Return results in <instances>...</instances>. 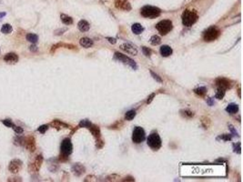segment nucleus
<instances>
[{
  "label": "nucleus",
  "instance_id": "nucleus-24",
  "mask_svg": "<svg viewBox=\"0 0 243 182\" xmlns=\"http://www.w3.org/2000/svg\"><path fill=\"white\" fill-rule=\"evenodd\" d=\"M226 111L229 114H236L239 111V106L237 104L231 103L226 108Z\"/></svg>",
  "mask_w": 243,
  "mask_h": 182
},
{
  "label": "nucleus",
  "instance_id": "nucleus-19",
  "mask_svg": "<svg viewBox=\"0 0 243 182\" xmlns=\"http://www.w3.org/2000/svg\"><path fill=\"white\" fill-rule=\"evenodd\" d=\"M61 46H65L66 48H69V49H77L75 46L70 45V44H64V43H58V44H56L51 47V50H50V53H54L58 48L61 47Z\"/></svg>",
  "mask_w": 243,
  "mask_h": 182
},
{
  "label": "nucleus",
  "instance_id": "nucleus-28",
  "mask_svg": "<svg viewBox=\"0 0 243 182\" xmlns=\"http://www.w3.org/2000/svg\"><path fill=\"white\" fill-rule=\"evenodd\" d=\"M161 43V38L158 37V36H157V35H155V36H152L151 37V38H150V44L153 46H157L159 45Z\"/></svg>",
  "mask_w": 243,
  "mask_h": 182
},
{
  "label": "nucleus",
  "instance_id": "nucleus-27",
  "mask_svg": "<svg viewBox=\"0 0 243 182\" xmlns=\"http://www.w3.org/2000/svg\"><path fill=\"white\" fill-rule=\"evenodd\" d=\"M12 30H13V28H12V26L9 24H5L2 26V28H1V32L3 34H6H6H10L12 32Z\"/></svg>",
  "mask_w": 243,
  "mask_h": 182
},
{
  "label": "nucleus",
  "instance_id": "nucleus-3",
  "mask_svg": "<svg viewBox=\"0 0 243 182\" xmlns=\"http://www.w3.org/2000/svg\"><path fill=\"white\" fill-rule=\"evenodd\" d=\"M140 14L142 17L147 18H156L160 16L161 10L157 7V6H145L141 8Z\"/></svg>",
  "mask_w": 243,
  "mask_h": 182
},
{
  "label": "nucleus",
  "instance_id": "nucleus-20",
  "mask_svg": "<svg viewBox=\"0 0 243 182\" xmlns=\"http://www.w3.org/2000/svg\"><path fill=\"white\" fill-rule=\"evenodd\" d=\"M78 29L81 31V32H87L89 31V28H90V26L88 21L86 20H80L78 24Z\"/></svg>",
  "mask_w": 243,
  "mask_h": 182
},
{
  "label": "nucleus",
  "instance_id": "nucleus-30",
  "mask_svg": "<svg viewBox=\"0 0 243 182\" xmlns=\"http://www.w3.org/2000/svg\"><path fill=\"white\" fill-rule=\"evenodd\" d=\"M135 117H136V111H135V110H129V111H128V112L126 113V115H125V118H126V120H129V121L132 120Z\"/></svg>",
  "mask_w": 243,
  "mask_h": 182
},
{
  "label": "nucleus",
  "instance_id": "nucleus-18",
  "mask_svg": "<svg viewBox=\"0 0 243 182\" xmlns=\"http://www.w3.org/2000/svg\"><path fill=\"white\" fill-rule=\"evenodd\" d=\"M88 129L90 130V132L92 133V135L95 136L96 138H100L101 133H100V129H99V128L98 126H95V125L91 124Z\"/></svg>",
  "mask_w": 243,
  "mask_h": 182
},
{
  "label": "nucleus",
  "instance_id": "nucleus-42",
  "mask_svg": "<svg viewBox=\"0 0 243 182\" xmlns=\"http://www.w3.org/2000/svg\"><path fill=\"white\" fill-rule=\"evenodd\" d=\"M155 97V94L154 93H152L149 97H148V100H147V104H149V103H151V101L153 100V98H154Z\"/></svg>",
  "mask_w": 243,
  "mask_h": 182
},
{
  "label": "nucleus",
  "instance_id": "nucleus-6",
  "mask_svg": "<svg viewBox=\"0 0 243 182\" xmlns=\"http://www.w3.org/2000/svg\"><path fill=\"white\" fill-rule=\"evenodd\" d=\"M147 143H148L149 147L151 148L153 150L159 149L162 146L161 138L157 132H153L149 136L148 139H147Z\"/></svg>",
  "mask_w": 243,
  "mask_h": 182
},
{
  "label": "nucleus",
  "instance_id": "nucleus-45",
  "mask_svg": "<svg viewBox=\"0 0 243 182\" xmlns=\"http://www.w3.org/2000/svg\"><path fill=\"white\" fill-rule=\"evenodd\" d=\"M107 39L110 41V43H111V44H116V42H117V40L115 38H107Z\"/></svg>",
  "mask_w": 243,
  "mask_h": 182
},
{
  "label": "nucleus",
  "instance_id": "nucleus-12",
  "mask_svg": "<svg viewBox=\"0 0 243 182\" xmlns=\"http://www.w3.org/2000/svg\"><path fill=\"white\" fill-rule=\"evenodd\" d=\"M115 6L118 9L124 10V11L131 10V6L128 0H115Z\"/></svg>",
  "mask_w": 243,
  "mask_h": 182
},
{
  "label": "nucleus",
  "instance_id": "nucleus-2",
  "mask_svg": "<svg viewBox=\"0 0 243 182\" xmlns=\"http://www.w3.org/2000/svg\"><path fill=\"white\" fill-rule=\"evenodd\" d=\"M198 18H199V17H198V14L196 11L186 9L182 14V24L185 26L189 27L197 22Z\"/></svg>",
  "mask_w": 243,
  "mask_h": 182
},
{
  "label": "nucleus",
  "instance_id": "nucleus-23",
  "mask_svg": "<svg viewBox=\"0 0 243 182\" xmlns=\"http://www.w3.org/2000/svg\"><path fill=\"white\" fill-rule=\"evenodd\" d=\"M79 43L83 47L89 48V47H91L93 46V40L89 38H82L79 40Z\"/></svg>",
  "mask_w": 243,
  "mask_h": 182
},
{
  "label": "nucleus",
  "instance_id": "nucleus-16",
  "mask_svg": "<svg viewBox=\"0 0 243 182\" xmlns=\"http://www.w3.org/2000/svg\"><path fill=\"white\" fill-rule=\"evenodd\" d=\"M50 126H51V127H53V128H55V129H68V128H70V127H69V125H67V124L64 123V122H62V121H60V120H58V119H56V120L52 121V122L50 123Z\"/></svg>",
  "mask_w": 243,
  "mask_h": 182
},
{
  "label": "nucleus",
  "instance_id": "nucleus-14",
  "mask_svg": "<svg viewBox=\"0 0 243 182\" xmlns=\"http://www.w3.org/2000/svg\"><path fill=\"white\" fill-rule=\"evenodd\" d=\"M4 61L8 64H16L18 61V57L16 53H8L4 57Z\"/></svg>",
  "mask_w": 243,
  "mask_h": 182
},
{
  "label": "nucleus",
  "instance_id": "nucleus-46",
  "mask_svg": "<svg viewBox=\"0 0 243 182\" xmlns=\"http://www.w3.org/2000/svg\"><path fill=\"white\" fill-rule=\"evenodd\" d=\"M30 50H31V51H37V50H38V47H37L36 46H30Z\"/></svg>",
  "mask_w": 243,
  "mask_h": 182
},
{
  "label": "nucleus",
  "instance_id": "nucleus-36",
  "mask_svg": "<svg viewBox=\"0 0 243 182\" xmlns=\"http://www.w3.org/2000/svg\"><path fill=\"white\" fill-rule=\"evenodd\" d=\"M181 114H182L184 117H192L194 116V113L191 112V111H189V110H182V111H181Z\"/></svg>",
  "mask_w": 243,
  "mask_h": 182
},
{
  "label": "nucleus",
  "instance_id": "nucleus-10",
  "mask_svg": "<svg viewBox=\"0 0 243 182\" xmlns=\"http://www.w3.org/2000/svg\"><path fill=\"white\" fill-rule=\"evenodd\" d=\"M22 164H23L22 161H21L20 159H13V160H11L10 163H9L8 169H9V171H10L11 173H13V174H17V173H18V172L21 170V168H22Z\"/></svg>",
  "mask_w": 243,
  "mask_h": 182
},
{
  "label": "nucleus",
  "instance_id": "nucleus-21",
  "mask_svg": "<svg viewBox=\"0 0 243 182\" xmlns=\"http://www.w3.org/2000/svg\"><path fill=\"white\" fill-rule=\"evenodd\" d=\"M72 171L75 175L77 176H80L82 173L85 172V168L83 166H81L80 164H76L73 168H72Z\"/></svg>",
  "mask_w": 243,
  "mask_h": 182
},
{
  "label": "nucleus",
  "instance_id": "nucleus-38",
  "mask_svg": "<svg viewBox=\"0 0 243 182\" xmlns=\"http://www.w3.org/2000/svg\"><path fill=\"white\" fill-rule=\"evenodd\" d=\"M13 129H14V130H15V132H16V133H18V134H22L23 132H24V129H23L21 127L15 126V127L13 128Z\"/></svg>",
  "mask_w": 243,
  "mask_h": 182
},
{
  "label": "nucleus",
  "instance_id": "nucleus-43",
  "mask_svg": "<svg viewBox=\"0 0 243 182\" xmlns=\"http://www.w3.org/2000/svg\"><path fill=\"white\" fill-rule=\"evenodd\" d=\"M229 129L231 130V132L233 133V136H239V135H238V133H237V131H236V130L233 129V127H232L231 125H229Z\"/></svg>",
  "mask_w": 243,
  "mask_h": 182
},
{
  "label": "nucleus",
  "instance_id": "nucleus-33",
  "mask_svg": "<svg viewBox=\"0 0 243 182\" xmlns=\"http://www.w3.org/2000/svg\"><path fill=\"white\" fill-rule=\"evenodd\" d=\"M91 124H92V123H91V122H89V120H87V119H84V120H81V122L79 123V126H78V128H89Z\"/></svg>",
  "mask_w": 243,
  "mask_h": 182
},
{
  "label": "nucleus",
  "instance_id": "nucleus-44",
  "mask_svg": "<svg viewBox=\"0 0 243 182\" xmlns=\"http://www.w3.org/2000/svg\"><path fill=\"white\" fill-rule=\"evenodd\" d=\"M207 103L209 105V106H212L213 104H214V101H213V98H211V97H209V98H208L207 99Z\"/></svg>",
  "mask_w": 243,
  "mask_h": 182
},
{
  "label": "nucleus",
  "instance_id": "nucleus-35",
  "mask_svg": "<svg viewBox=\"0 0 243 182\" xmlns=\"http://www.w3.org/2000/svg\"><path fill=\"white\" fill-rule=\"evenodd\" d=\"M150 74H151V76L153 77V78H154L156 81H157V82H159V83H162L163 82V80H162V78L158 76V75H157L156 73H154L152 70H150Z\"/></svg>",
  "mask_w": 243,
  "mask_h": 182
},
{
  "label": "nucleus",
  "instance_id": "nucleus-22",
  "mask_svg": "<svg viewBox=\"0 0 243 182\" xmlns=\"http://www.w3.org/2000/svg\"><path fill=\"white\" fill-rule=\"evenodd\" d=\"M131 30L135 35H140L143 31H144V27L138 24V23H136V24H133L132 26H131Z\"/></svg>",
  "mask_w": 243,
  "mask_h": 182
},
{
  "label": "nucleus",
  "instance_id": "nucleus-4",
  "mask_svg": "<svg viewBox=\"0 0 243 182\" xmlns=\"http://www.w3.org/2000/svg\"><path fill=\"white\" fill-rule=\"evenodd\" d=\"M221 35V30L217 26H210L209 27L203 35V39L206 42H211L216 40Z\"/></svg>",
  "mask_w": 243,
  "mask_h": 182
},
{
  "label": "nucleus",
  "instance_id": "nucleus-11",
  "mask_svg": "<svg viewBox=\"0 0 243 182\" xmlns=\"http://www.w3.org/2000/svg\"><path fill=\"white\" fill-rule=\"evenodd\" d=\"M24 146L30 152H34L36 150V140H35V137L33 136L25 137V144H24Z\"/></svg>",
  "mask_w": 243,
  "mask_h": 182
},
{
  "label": "nucleus",
  "instance_id": "nucleus-5",
  "mask_svg": "<svg viewBox=\"0 0 243 182\" xmlns=\"http://www.w3.org/2000/svg\"><path fill=\"white\" fill-rule=\"evenodd\" d=\"M156 28L159 32L160 35L166 36L167 34H169L172 30L173 25H172V22L170 20L165 19V20H161L160 22L157 23L156 25Z\"/></svg>",
  "mask_w": 243,
  "mask_h": 182
},
{
  "label": "nucleus",
  "instance_id": "nucleus-34",
  "mask_svg": "<svg viewBox=\"0 0 243 182\" xmlns=\"http://www.w3.org/2000/svg\"><path fill=\"white\" fill-rule=\"evenodd\" d=\"M142 51H143V54L146 56V57H150L151 53H152V50L147 46H142Z\"/></svg>",
  "mask_w": 243,
  "mask_h": 182
},
{
  "label": "nucleus",
  "instance_id": "nucleus-8",
  "mask_svg": "<svg viewBox=\"0 0 243 182\" xmlns=\"http://www.w3.org/2000/svg\"><path fill=\"white\" fill-rule=\"evenodd\" d=\"M145 137H146V134H145V131L142 128H140V127L135 128L132 133V141L134 143L139 144L142 141H144Z\"/></svg>",
  "mask_w": 243,
  "mask_h": 182
},
{
  "label": "nucleus",
  "instance_id": "nucleus-17",
  "mask_svg": "<svg viewBox=\"0 0 243 182\" xmlns=\"http://www.w3.org/2000/svg\"><path fill=\"white\" fill-rule=\"evenodd\" d=\"M159 52H160V54H161V56H162V57H169V56L172 54L173 50H172V48H171L169 46L164 45L160 47V49H159Z\"/></svg>",
  "mask_w": 243,
  "mask_h": 182
},
{
  "label": "nucleus",
  "instance_id": "nucleus-1",
  "mask_svg": "<svg viewBox=\"0 0 243 182\" xmlns=\"http://www.w3.org/2000/svg\"><path fill=\"white\" fill-rule=\"evenodd\" d=\"M73 146L71 143V140L69 138H65L60 146V156L59 160L62 162H65L68 159V156L72 153Z\"/></svg>",
  "mask_w": 243,
  "mask_h": 182
},
{
  "label": "nucleus",
  "instance_id": "nucleus-25",
  "mask_svg": "<svg viewBox=\"0 0 243 182\" xmlns=\"http://www.w3.org/2000/svg\"><path fill=\"white\" fill-rule=\"evenodd\" d=\"M26 38L27 41H29V42H31V43H33V44H36V43L38 41V35L33 34V33H29V34H27L26 37Z\"/></svg>",
  "mask_w": 243,
  "mask_h": 182
},
{
  "label": "nucleus",
  "instance_id": "nucleus-37",
  "mask_svg": "<svg viewBox=\"0 0 243 182\" xmlns=\"http://www.w3.org/2000/svg\"><path fill=\"white\" fill-rule=\"evenodd\" d=\"M48 129V126L47 125H42V126H40L38 129V132H40L41 134H44V133H46V131Z\"/></svg>",
  "mask_w": 243,
  "mask_h": 182
},
{
  "label": "nucleus",
  "instance_id": "nucleus-7",
  "mask_svg": "<svg viewBox=\"0 0 243 182\" xmlns=\"http://www.w3.org/2000/svg\"><path fill=\"white\" fill-rule=\"evenodd\" d=\"M114 57H115L116 59H118V61H120V62H122V63H124V64H127L128 66L131 67V68H134V69H137V66L136 62H135L134 60H132L130 57H127L126 55H124V54H122V53L116 52Z\"/></svg>",
  "mask_w": 243,
  "mask_h": 182
},
{
  "label": "nucleus",
  "instance_id": "nucleus-13",
  "mask_svg": "<svg viewBox=\"0 0 243 182\" xmlns=\"http://www.w3.org/2000/svg\"><path fill=\"white\" fill-rule=\"evenodd\" d=\"M216 85H217L218 89H222L224 90L231 88L230 81L229 79H227V78H224V77H219V78H217L216 79Z\"/></svg>",
  "mask_w": 243,
  "mask_h": 182
},
{
  "label": "nucleus",
  "instance_id": "nucleus-26",
  "mask_svg": "<svg viewBox=\"0 0 243 182\" xmlns=\"http://www.w3.org/2000/svg\"><path fill=\"white\" fill-rule=\"evenodd\" d=\"M60 18H61V21L64 23L65 25H72L73 24V18L71 17H68L65 14H61L60 15Z\"/></svg>",
  "mask_w": 243,
  "mask_h": 182
},
{
  "label": "nucleus",
  "instance_id": "nucleus-9",
  "mask_svg": "<svg viewBox=\"0 0 243 182\" xmlns=\"http://www.w3.org/2000/svg\"><path fill=\"white\" fill-rule=\"evenodd\" d=\"M43 163V157L42 155H38L37 156L35 159L28 165V169L30 172L32 173H37L38 172V170L41 168V165Z\"/></svg>",
  "mask_w": 243,
  "mask_h": 182
},
{
  "label": "nucleus",
  "instance_id": "nucleus-41",
  "mask_svg": "<svg viewBox=\"0 0 243 182\" xmlns=\"http://www.w3.org/2000/svg\"><path fill=\"white\" fill-rule=\"evenodd\" d=\"M234 151L237 153H241V143H237L234 145Z\"/></svg>",
  "mask_w": 243,
  "mask_h": 182
},
{
  "label": "nucleus",
  "instance_id": "nucleus-40",
  "mask_svg": "<svg viewBox=\"0 0 243 182\" xmlns=\"http://www.w3.org/2000/svg\"><path fill=\"white\" fill-rule=\"evenodd\" d=\"M104 145V141L101 140L100 138H98V141H97V148H101Z\"/></svg>",
  "mask_w": 243,
  "mask_h": 182
},
{
  "label": "nucleus",
  "instance_id": "nucleus-31",
  "mask_svg": "<svg viewBox=\"0 0 243 182\" xmlns=\"http://www.w3.org/2000/svg\"><path fill=\"white\" fill-rule=\"evenodd\" d=\"M224 96H225V90L222 89H218V90L216 92V95H215L216 98H218V99H222V98L224 97Z\"/></svg>",
  "mask_w": 243,
  "mask_h": 182
},
{
  "label": "nucleus",
  "instance_id": "nucleus-39",
  "mask_svg": "<svg viewBox=\"0 0 243 182\" xmlns=\"http://www.w3.org/2000/svg\"><path fill=\"white\" fill-rule=\"evenodd\" d=\"M217 139H222L224 141H228V140H230L231 139V136H229V135H221Z\"/></svg>",
  "mask_w": 243,
  "mask_h": 182
},
{
  "label": "nucleus",
  "instance_id": "nucleus-15",
  "mask_svg": "<svg viewBox=\"0 0 243 182\" xmlns=\"http://www.w3.org/2000/svg\"><path fill=\"white\" fill-rule=\"evenodd\" d=\"M120 48H121L122 50L126 51L127 53L131 54V55H134V56H136V55L137 54V48H136L133 45L129 44V43H125V44L121 45L120 46Z\"/></svg>",
  "mask_w": 243,
  "mask_h": 182
},
{
  "label": "nucleus",
  "instance_id": "nucleus-29",
  "mask_svg": "<svg viewBox=\"0 0 243 182\" xmlns=\"http://www.w3.org/2000/svg\"><path fill=\"white\" fill-rule=\"evenodd\" d=\"M194 92H195L197 95L200 96V97H203V96H205L206 93H207V89H206L205 87H199L198 89H196L194 90Z\"/></svg>",
  "mask_w": 243,
  "mask_h": 182
},
{
  "label": "nucleus",
  "instance_id": "nucleus-32",
  "mask_svg": "<svg viewBox=\"0 0 243 182\" xmlns=\"http://www.w3.org/2000/svg\"><path fill=\"white\" fill-rule=\"evenodd\" d=\"M2 123L6 126V127H7V128H14L15 127V124L12 122V120L11 119H4L3 121H2Z\"/></svg>",
  "mask_w": 243,
  "mask_h": 182
}]
</instances>
